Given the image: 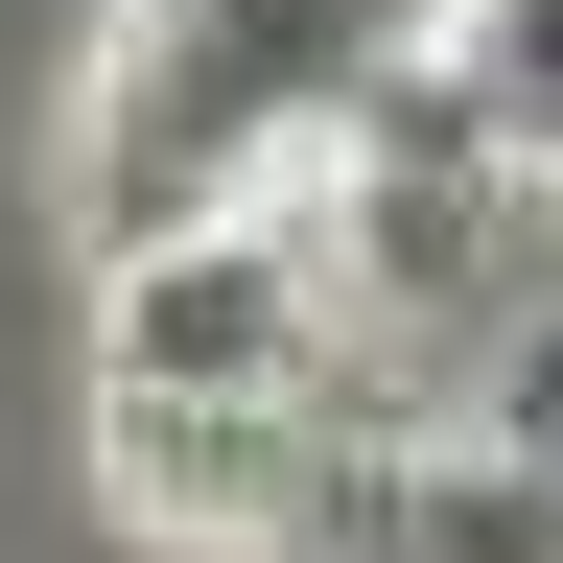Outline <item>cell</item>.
<instances>
[{
    "instance_id": "cell-1",
    "label": "cell",
    "mask_w": 563,
    "mask_h": 563,
    "mask_svg": "<svg viewBox=\"0 0 563 563\" xmlns=\"http://www.w3.org/2000/svg\"><path fill=\"white\" fill-rule=\"evenodd\" d=\"M399 446L422 422H399V352H376V306H352L329 211H235V235L118 258V306H95V493L141 540L306 563Z\"/></svg>"
},
{
    "instance_id": "cell-2",
    "label": "cell",
    "mask_w": 563,
    "mask_h": 563,
    "mask_svg": "<svg viewBox=\"0 0 563 563\" xmlns=\"http://www.w3.org/2000/svg\"><path fill=\"white\" fill-rule=\"evenodd\" d=\"M446 47H470V0H95V70H70V211H95V258L306 211Z\"/></svg>"
},
{
    "instance_id": "cell-3",
    "label": "cell",
    "mask_w": 563,
    "mask_h": 563,
    "mask_svg": "<svg viewBox=\"0 0 563 563\" xmlns=\"http://www.w3.org/2000/svg\"><path fill=\"white\" fill-rule=\"evenodd\" d=\"M306 563H563V493H540V470L470 422V446H399V470L352 493Z\"/></svg>"
},
{
    "instance_id": "cell-4",
    "label": "cell",
    "mask_w": 563,
    "mask_h": 563,
    "mask_svg": "<svg viewBox=\"0 0 563 563\" xmlns=\"http://www.w3.org/2000/svg\"><path fill=\"white\" fill-rule=\"evenodd\" d=\"M446 95L493 118V165H540V188H563V0H470Z\"/></svg>"
}]
</instances>
